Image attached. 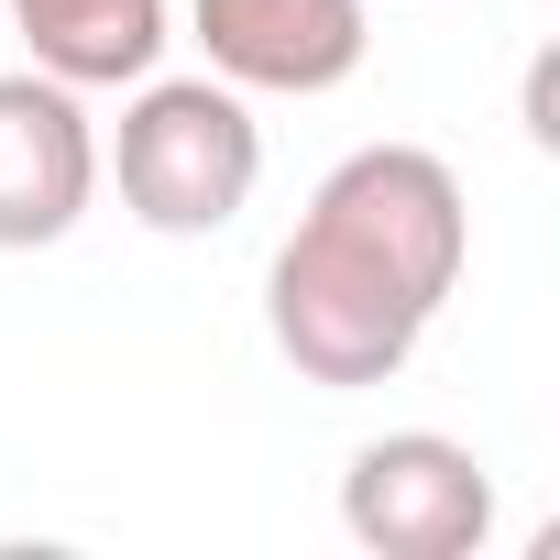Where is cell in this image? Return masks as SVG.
<instances>
[{
  "mask_svg": "<svg viewBox=\"0 0 560 560\" xmlns=\"http://www.w3.org/2000/svg\"><path fill=\"white\" fill-rule=\"evenodd\" d=\"M100 198V132L67 78H0V253H45Z\"/></svg>",
  "mask_w": 560,
  "mask_h": 560,
  "instance_id": "277c9868",
  "label": "cell"
},
{
  "mask_svg": "<svg viewBox=\"0 0 560 560\" xmlns=\"http://www.w3.org/2000/svg\"><path fill=\"white\" fill-rule=\"evenodd\" d=\"M472 253V209L462 176L429 143H363L319 176L308 220L287 231L264 275V330L308 385L352 396V385H396L429 341V319L462 287Z\"/></svg>",
  "mask_w": 560,
  "mask_h": 560,
  "instance_id": "6da1fadb",
  "label": "cell"
},
{
  "mask_svg": "<svg viewBox=\"0 0 560 560\" xmlns=\"http://www.w3.org/2000/svg\"><path fill=\"white\" fill-rule=\"evenodd\" d=\"M110 176H121V209L165 242H198V231H231L253 209V176H264V132L242 110L231 78H154L132 110H121V143H110Z\"/></svg>",
  "mask_w": 560,
  "mask_h": 560,
  "instance_id": "7a4b0ae2",
  "label": "cell"
},
{
  "mask_svg": "<svg viewBox=\"0 0 560 560\" xmlns=\"http://www.w3.org/2000/svg\"><path fill=\"white\" fill-rule=\"evenodd\" d=\"M187 23L231 89H287V100L341 89L374 45L363 0H187Z\"/></svg>",
  "mask_w": 560,
  "mask_h": 560,
  "instance_id": "5b68a950",
  "label": "cell"
},
{
  "mask_svg": "<svg viewBox=\"0 0 560 560\" xmlns=\"http://www.w3.org/2000/svg\"><path fill=\"white\" fill-rule=\"evenodd\" d=\"M0 12L67 89H132L165 56V0H0Z\"/></svg>",
  "mask_w": 560,
  "mask_h": 560,
  "instance_id": "8992f818",
  "label": "cell"
},
{
  "mask_svg": "<svg viewBox=\"0 0 560 560\" xmlns=\"http://www.w3.org/2000/svg\"><path fill=\"white\" fill-rule=\"evenodd\" d=\"M341 527L374 560H472L494 538V472H483V451H462L440 429L363 440L341 472Z\"/></svg>",
  "mask_w": 560,
  "mask_h": 560,
  "instance_id": "3957f363",
  "label": "cell"
}]
</instances>
